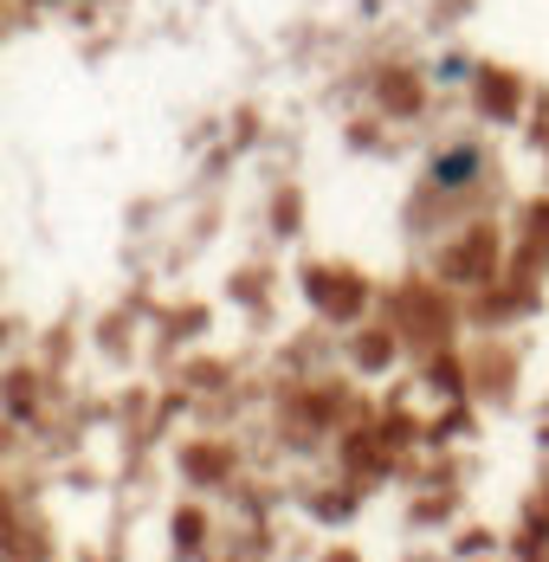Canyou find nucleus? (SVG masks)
<instances>
[{
    "mask_svg": "<svg viewBox=\"0 0 549 562\" xmlns=\"http://www.w3.org/2000/svg\"><path fill=\"white\" fill-rule=\"evenodd\" d=\"M439 175H446V181H459V175H472V156H446V169H439Z\"/></svg>",
    "mask_w": 549,
    "mask_h": 562,
    "instance_id": "1",
    "label": "nucleus"
}]
</instances>
